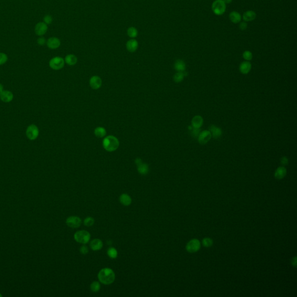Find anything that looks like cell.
Returning a JSON list of instances; mask_svg holds the SVG:
<instances>
[{
    "instance_id": "8d00e7d4",
    "label": "cell",
    "mask_w": 297,
    "mask_h": 297,
    "mask_svg": "<svg viewBox=\"0 0 297 297\" xmlns=\"http://www.w3.org/2000/svg\"><path fill=\"white\" fill-rule=\"evenodd\" d=\"M37 42L38 44L40 46H44L46 44V38L43 37H40L38 38L37 40Z\"/></svg>"
},
{
    "instance_id": "5bb4252c",
    "label": "cell",
    "mask_w": 297,
    "mask_h": 297,
    "mask_svg": "<svg viewBox=\"0 0 297 297\" xmlns=\"http://www.w3.org/2000/svg\"><path fill=\"white\" fill-rule=\"evenodd\" d=\"M89 84L91 88L94 89H98L102 85V80L98 76H93L89 80Z\"/></svg>"
},
{
    "instance_id": "e575fe53",
    "label": "cell",
    "mask_w": 297,
    "mask_h": 297,
    "mask_svg": "<svg viewBox=\"0 0 297 297\" xmlns=\"http://www.w3.org/2000/svg\"><path fill=\"white\" fill-rule=\"evenodd\" d=\"M44 22L47 25H50L52 23V21H53V19H52V17H51L50 15H46L45 17H44Z\"/></svg>"
},
{
    "instance_id": "836d02e7",
    "label": "cell",
    "mask_w": 297,
    "mask_h": 297,
    "mask_svg": "<svg viewBox=\"0 0 297 297\" xmlns=\"http://www.w3.org/2000/svg\"><path fill=\"white\" fill-rule=\"evenodd\" d=\"M243 58L247 61H250L252 59V54L250 51L246 50L244 52L243 54Z\"/></svg>"
},
{
    "instance_id": "52a82bcc",
    "label": "cell",
    "mask_w": 297,
    "mask_h": 297,
    "mask_svg": "<svg viewBox=\"0 0 297 297\" xmlns=\"http://www.w3.org/2000/svg\"><path fill=\"white\" fill-rule=\"evenodd\" d=\"M48 31V25L43 22H40L37 23L34 28V31L38 36L41 37L46 34Z\"/></svg>"
},
{
    "instance_id": "ac0fdd59",
    "label": "cell",
    "mask_w": 297,
    "mask_h": 297,
    "mask_svg": "<svg viewBox=\"0 0 297 297\" xmlns=\"http://www.w3.org/2000/svg\"><path fill=\"white\" fill-rule=\"evenodd\" d=\"M203 124V118L200 116H195L192 120V126L194 128H200Z\"/></svg>"
},
{
    "instance_id": "44dd1931",
    "label": "cell",
    "mask_w": 297,
    "mask_h": 297,
    "mask_svg": "<svg viewBox=\"0 0 297 297\" xmlns=\"http://www.w3.org/2000/svg\"><path fill=\"white\" fill-rule=\"evenodd\" d=\"M229 19L230 21L233 23H238L242 20V17L239 12L236 11H233L229 14Z\"/></svg>"
},
{
    "instance_id": "4dcf8cb0",
    "label": "cell",
    "mask_w": 297,
    "mask_h": 297,
    "mask_svg": "<svg viewBox=\"0 0 297 297\" xmlns=\"http://www.w3.org/2000/svg\"><path fill=\"white\" fill-rule=\"evenodd\" d=\"M90 288H91V290H92L93 292L96 293V292L99 291V290L101 289V285H100V283L98 281H93L92 284L91 285Z\"/></svg>"
},
{
    "instance_id": "6da1fadb",
    "label": "cell",
    "mask_w": 297,
    "mask_h": 297,
    "mask_svg": "<svg viewBox=\"0 0 297 297\" xmlns=\"http://www.w3.org/2000/svg\"><path fill=\"white\" fill-rule=\"evenodd\" d=\"M98 277L101 283L106 285H111L115 280V273L110 268H103L99 272Z\"/></svg>"
},
{
    "instance_id": "1f68e13d",
    "label": "cell",
    "mask_w": 297,
    "mask_h": 297,
    "mask_svg": "<svg viewBox=\"0 0 297 297\" xmlns=\"http://www.w3.org/2000/svg\"><path fill=\"white\" fill-rule=\"evenodd\" d=\"M8 56L4 52H0V66L4 65L8 60Z\"/></svg>"
},
{
    "instance_id": "b9f144b4",
    "label": "cell",
    "mask_w": 297,
    "mask_h": 297,
    "mask_svg": "<svg viewBox=\"0 0 297 297\" xmlns=\"http://www.w3.org/2000/svg\"><path fill=\"white\" fill-rule=\"evenodd\" d=\"M223 1L225 4H230V2H232V0H223Z\"/></svg>"
},
{
    "instance_id": "603a6c76",
    "label": "cell",
    "mask_w": 297,
    "mask_h": 297,
    "mask_svg": "<svg viewBox=\"0 0 297 297\" xmlns=\"http://www.w3.org/2000/svg\"><path fill=\"white\" fill-rule=\"evenodd\" d=\"M120 201L122 205L125 206L130 205L132 203V199L131 197L127 194H122L120 196Z\"/></svg>"
},
{
    "instance_id": "d6a6232c",
    "label": "cell",
    "mask_w": 297,
    "mask_h": 297,
    "mask_svg": "<svg viewBox=\"0 0 297 297\" xmlns=\"http://www.w3.org/2000/svg\"><path fill=\"white\" fill-rule=\"evenodd\" d=\"M94 222H95V220L93 218L87 217L85 219L84 223L85 226L89 227V226H92L94 224Z\"/></svg>"
},
{
    "instance_id": "9c48e42d",
    "label": "cell",
    "mask_w": 297,
    "mask_h": 297,
    "mask_svg": "<svg viewBox=\"0 0 297 297\" xmlns=\"http://www.w3.org/2000/svg\"><path fill=\"white\" fill-rule=\"evenodd\" d=\"M211 137H212L209 131L205 130L204 131L200 132L197 139L199 143H200L201 145H205L209 142Z\"/></svg>"
},
{
    "instance_id": "d590c367",
    "label": "cell",
    "mask_w": 297,
    "mask_h": 297,
    "mask_svg": "<svg viewBox=\"0 0 297 297\" xmlns=\"http://www.w3.org/2000/svg\"><path fill=\"white\" fill-rule=\"evenodd\" d=\"M203 244L205 247H211L213 244V241L211 239L209 238H205L203 240Z\"/></svg>"
},
{
    "instance_id": "4fadbf2b",
    "label": "cell",
    "mask_w": 297,
    "mask_h": 297,
    "mask_svg": "<svg viewBox=\"0 0 297 297\" xmlns=\"http://www.w3.org/2000/svg\"><path fill=\"white\" fill-rule=\"evenodd\" d=\"M209 131L211 133V137L214 139H218L220 138L222 135V130L217 126L212 125L209 128Z\"/></svg>"
},
{
    "instance_id": "ee69618b",
    "label": "cell",
    "mask_w": 297,
    "mask_h": 297,
    "mask_svg": "<svg viewBox=\"0 0 297 297\" xmlns=\"http://www.w3.org/2000/svg\"><path fill=\"white\" fill-rule=\"evenodd\" d=\"M2 297V295H1V294H0V297Z\"/></svg>"
},
{
    "instance_id": "ba28073f",
    "label": "cell",
    "mask_w": 297,
    "mask_h": 297,
    "mask_svg": "<svg viewBox=\"0 0 297 297\" xmlns=\"http://www.w3.org/2000/svg\"><path fill=\"white\" fill-rule=\"evenodd\" d=\"M66 223L69 227L75 229L80 227L81 224V220L79 217L71 216L67 218Z\"/></svg>"
},
{
    "instance_id": "60d3db41",
    "label": "cell",
    "mask_w": 297,
    "mask_h": 297,
    "mask_svg": "<svg viewBox=\"0 0 297 297\" xmlns=\"http://www.w3.org/2000/svg\"><path fill=\"white\" fill-rule=\"evenodd\" d=\"M293 261H292V264H293V266H296V264H297V261H296V257H295L294 259H293Z\"/></svg>"
},
{
    "instance_id": "5b68a950",
    "label": "cell",
    "mask_w": 297,
    "mask_h": 297,
    "mask_svg": "<svg viewBox=\"0 0 297 297\" xmlns=\"http://www.w3.org/2000/svg\"><path fill=\"white\" fill-rule=\"evenodd\" d=\"M49 65L51 69L55 70H58L64 67L65 60L62 57L56 56L50 59Z\"/></svg>"
},
{
    "instance_id": "d6986e66",
    "label": "cell",
    "mask_w": 297,
    "mask_h": 297,
    "mask_svg": "<svg viewBox=\"0 0 297 297\" xmlns=\"http://www.w3.org/2000/svg\"><path fill=\"white\" fill-rule=\"evenodd\" d=\"M287 173V170L284 167L277 168L275 172V176L277 180H281L285 177Z\"/></svg>"
},
{
    "instance_id": "83f0119b",
    "label": "cell",
    "mask_w": 297,
    "mask_h": 297,
    "mask_svg": "<svg viewBox=\"0 0 297 297\" xmlns=\"http://www.w3.org/2000/svg\"><path fill=\"white\" fill-rule=\"evenodd\" d=\"M127 34L130 38H136L138 36V30L134 27H130L127 30Z\"/></svg>"
},
{
    "instance_id": "3957f363",
    "label": "cell",
    "mask_w": 297,
    "mask_h": 297,
    "mask_svg": "<svg viewBox=\"0 0 297 297\" xmlns=\"http://www.w3.org/2000/svg\"><path fill=\"white\" fill-rule=\"evenodd\" d=\"M75 241L81 244L88 243L91 239V234L86 230H80L75 233L74 235Z\"/></svg>"
},
{
    "instance_id": "8992f818",
    "label": "cell",
    "mask_w": 297,
    "mask_h": 297,
    "mask_svg": "<svg viewBox=\"0 0 297 297\" xmlns=\"http://www.w3.org/2000/svg\"><path fill=\"white\" fill-rule=\"evenodd\" d=\"M26 137L30 140L33 141L36 139L39 135V130L37 126L34 124L30 125L26 129Z\"/></svg>"
},
{
    "instance_id": "7402d4cb",
    "label": "cell",
    "mask_w": 297,
    "mask_h": 297,
    "mask_svg": "<svg viewBox=\"0 0 297 297\" xmlns=\"http://www.w3.org/2000/svg\"><path fill=\"white\" fill-rule=\"evenodd\" d=\"M174 67L176 71L178 72H184L186 69V64L182 60L178 59L176 60L174 64Z\"/></svg>"
},
{
    "instance_id": "f35d334b",
    "label": "cell",
    "mask_w": 297,
    "mask_h": 297,
    "mask_svg": "<svg viewBox=\"0 0 297 297\" xmlns=\"http://www.w3.org/2000/svg\"><path fill=\"white\" fill-rule=\"evenodd\" d=\"M280 162L283 165H286L289 163V159L286 157H283L281 159Z\"/></svg>"
},
{
    "instance_id": "2e32d148",
    "label": "cell",
    "mask_w": 297,
    "mask_h": 297,
    "mask_svg": "<svg viewBox=\"0 0 297 297\" xmlns=\"http://www.w3.org/2000/svg\"><path fill=\"white\" fill-rule=\"evenodd\" d=\"M251 69V64L248 61H245L243 62L240 64V67H239V70L240 71L244 74H248Z\"/></svg>"
},
{
    "instance_id": "9a60e30c",
    "label": "cell",
    "mask_w": 297,
    "mask_h": 297,
    "mask_svg": "<svg viewBox=\"0 0 297 297\" xmlns=\"http://www.w3.org/2000/svg\"><path fill=\"white\" fill-rule=\"evenodd\" d=\"M138 42L135 39H131L126 44V48L130 52H134L138 49Z\"/></svg>"
},
{
    "instance_id": "8fae6325",
    "label": "cell",
    "mask_w": 297,
    "mask_h": 297,
    "mask_svg": "<svg viewBox=\"0 0 297 297\" xmlns=\"http://www.w3.org/2000/svg\"><path fill=\"white\" fill-rule=\"evenodd\" d=\"M60 41L58 38L52 37L49 38L46 41V46L51 50H55L58 48L60 46Z\"/></svg>"
},
{
    "instance_id": "4316f807",
    "label": "cell",
    "mask_w": 297,
    "mask_h": 297,
    "mask_svg": "<svg viewBox=\"0 0 297 297\" xmlns=\"http://www.w3.org/2000/svg\"><path fill=\"white\" fill-rule=\"evenodd\" d=\"M94 133L98 138H103L106 134V131L103 127H97L95 130Z\"/></svg>"
},
{
    "instance_id": "7a4b0ae2",
    "label": "cell",
    "mask_w": 297,
    "mask_h": 297,
    "mask_svg": "<svg viewBox=\"0 0 297 297\" xmlns=\"http://www.w3.org/2000/svg\"><path fill=\"white\" fill-rule=\"evenodd\" d=\"M119 145L118 139L112 135L106 137L103 141V146L106 151L109 152L116 151L118 148Z\"/></svg>"
},
{
    "instance_id": "74e56055",
    "label": "cell",
    "mask_w": 297,
    "mask_h": 297,
    "mask_svg": "<svg viewBox=\"0 0 297 297\" xmlns=\"http://www.w3.org/2000/svg\"><path fill=\"white\" fill-rule=\"evenodd\" d=\"M80 252L82 254H87L89 251V250H88V247L85 246H83L82 247H80Z\"/></svg>"
},
{
    "instance_id": "30bf717a",
    "label": "cell",
    "mask_w": 297,
    "mask_h": 297,
    "mask_svg": "<svg viewBox=\"0 0 297 297\" xmlns=\"http://www.w3.org/2000/svg\"><path fill=\"white\" fill-rule=\"evenodd\" d=\"M200 248V243L197 239H193L186 245V250L189 252H194L198 251Z\"/></svg>"
},
{
    "instance_id": "484cf974",
    "label": "cell",
    "mask_w": 297,
    "mask_h": 297,
    "mask_svg": "<svg viewBox=\"0 0 297 297\" xmlns=\"http://www.w3.org/2000/svg\"><path fill=\"white\" fill-rule=\"evenodd\" d=\"M185 75L186 76L187 75L186 73H185V71H184V72H178V73H176L175 75H174V80L176 83H180L184 80Z\"/></svg>"
},
{
    "instance_id": "f546056e",
    "label": "cell",
    "mask_w": 297,
    "mask_h": 297,
    "mask_svg": "<svg viewBox=\"0 0 297 297\" xmlns=\"http://www.w3.org/2000/svg\"><path fill=\"white\" fill-rule=\"evenodd\" d=\"M190 128H189V129L190 130L191 135H192L193 137L194 138H198L199 134L200 133V129L197 128H194V127H193L192 126H191Z\"/></svg>"
},
{
    "instance_id": "cb8c5ba5",
    "label": "cell",
    "mask_w": 297,
    "mask_h": 297,
    "mask_svg": "<svg viewBox=\"0 0 297 297\" xmlns=\"http://www.w3.org/2000/svg\"><path fill=\"white\" fill-rule=\"evenodd\" d=\"M65 62L70 66H73L77 62V58L74 55H67L65 59Z\"/></svg>"
},
{
    "instance_id": "ab89813d",
    "label": "cell",
    "mask_w": 297,
    "mask_h": 297,
    "mask_svg": "<svg viewBox=\"0 0 297 297\" xmlns=\"http://www.w3.org/2000/svg\"><path fill=\"white\" fill-rule=\"evenodd\" d=\"M240 29L242 30H245L247 28V23L246 22H241L239 25Z\"/></svg>"
},
{
    "instance_id": "ffe728a7",
    "label": "cell",
    "mask_w": 297,
    "mask_h": 297,
    "mask_svg": "<svg viewBox=\"0 0 297 297\" xmlns=\"http://www.w3.org/2000/svg\"><path fill=\"white\" fill-rule=\"evenodd\" d=\"M256 18V13L252 11H248L244 13L243 16V20L246 22H250L254 21Z\"/></svg>"
},
{
    "instance_id": "7c38bea8",
    "label": "cell",
    "mask_w": 297,
    "mask_h": 297,
    "mask_svg": "<svg viewBox=\"0 0 297 297\" xmlns=\"http://www.w3.org/2000/svg\"><path fill=\"white\" fill-rule=\"evenodd\" d=\"M0 99L4 102L8 103L12 101L13 99V94L12 92L9 91L4 90L0 93Z\"/></svg>"
},
{
    "instance_id": "7bdbcfd3",
    "label": "cell",
    "mask_w": 297,
    "mask_h": 297,
    "mask_svg": "<svg viewBox=\"0 0 297 297\" xmlns=\"http://www.w3.org/2000/svg\"><path fill=\"white\" fill-rule=\"evenodd\" d=\"M4 91V87L1 84H0V93Z\"/></svg>"
},
{
    "instance_id": "f1b7e54d",
    "label": "cell",
    "mask_w": 297,
    "mask_h": 297,
    "mask_svg": "<svg viewBox=\"0 0 297 297\" xmlns=\"http://www.w3.org/2000/svg\"><path fill=\"white\" fill-rule=\"evenodd\" d=\"M108 255L110 258H111L112 259L116 258L117 257V255H118L117 250L116 248H113V247L110 248L108 250Z\"/></svg>"
},
{
    "instance_id": "277c9868",
    "label": "cell",
    "mask_w": 297,
    "mask_h": 297,
    "mask_svg": "<svg viewBox=\"0 0 297 297\" xmlns=\"http://www.w3.org/2000/svg\"><path fill=\"white\" fill-rule=\"evenodd\" d=\"M226 4L223 0H216L212 5V9L213 12L218 16H221L225 12Z\"/></svg>"
},
{
    "instance_id": "e0dca14e",
    "label": "cell",
    "mask_w": 297,
    "mask_h": 297,
    "mask_svg": "<svg viewBox=\"0 0 297 297\" xmlns=\"http://www.w3.org/2000/svg\"><path fill=\"white\" fill-rule=\"evenodd\" d=\"M90 247L92 250L98 251L102 249L103 247V243L100 239H94L90 243Z\"/></svg>"
},
{
    "instance_id": "d4e9b609",
    "label": "cell",
    "mask_w": 297,
    "mask_h": 297,
    "mask_svg": "<svg viewBox=\"0 0 297 297\" xmlns=\"http://www.w3.org/2000/svg\"><path fill=\"white\" fill-rule=\"evenodd\" d=\"M138 165V171L142 175H146L149 172V166L146 164L143 163L141 162Z\"/></svg>"
}]
</instances>
